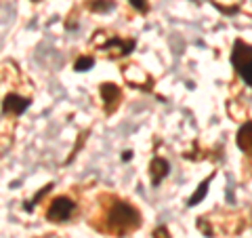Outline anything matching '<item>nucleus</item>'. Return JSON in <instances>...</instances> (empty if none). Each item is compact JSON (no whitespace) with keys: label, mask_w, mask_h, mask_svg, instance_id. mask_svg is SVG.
Returning a JSON list of instances; mask_svg holds the SVG:
<instances>
[{"label":"nucleus","mask_w":252,"mask_h":238,"mask_svg":"<svg viewBox=\"0 0 252 238\" xmlns=\"http://www.w3.org/2000/svg\"><path fill=\"white\" fill-rule=\"evenodd\" d=\"M101 221H103V226H101L103 232L124 236L139 228L141 213L128 200H118V198L112 196L109 202L103 207V211H101Z\"/></svg>","instance_id":"1"},{"label":"nucleus","mask_w":252,"mask_h":238,"mask_svg":"<svg viewBox=\"0 0 252 238\" xmlns=\"http://www.w3.org/2000/svg\"><path fill=\"white\" fill-rule=\"evenodd\" d=\"M231 63L238 76L252 89V46L244 40H235L231 49Z\"/></svg>","instance_id":"2"},{"label":"nucleus","mask_w":252,"mask_h":238,"mask_svg":"<svg viewBox=\"0 0 252 238\" xmlns=\"http://www.w3.org/2000/svg\"><path fill=\"white\" fill-rule=\"evenodd\" d=\"M76 211V202L69 196H57L53 198L49 209H46V219L53 221V224H63V221L72 219Z\"/></svg>","instance_id":"3"},{"label":"nucleus","mask_w":252,"mask_h":238,"mask_svg":"<svg viewBox=\"0 0 252 238\" xmlns=\"http://www.w3.org/2000/svg\"><path fill=\"white\" fill-rule=\"evenodd\" d=\"M30 104H32L30 97H23L19 93H9V95H4V99H2V114L4 116H21L30 108Z\"/></svg>","instance_id":"4"},{"label":"nucleus","mask_w":252,"mask_h":238,"mask_svg":"<svg viewBox=\"0 0 252 238\" xmlns=\"http://www.w3.org/2000/svg\"><path fill=\"white\" fill-rule=\"evenodd\" d=\"M101 99H103V104H105V112L114 114L118 104H120V99H122L120 86H116L114 82H103L101 84Z\"/></svg>","instance_id":"5"},{"label":"nucleus","mask_w":252,"mask_h":238,"mask_svg":"<svg viewBox=\"0 0 252 238\" xmlns=\"http://www.w3.org/2000/svg\"><path fill=\"white\" fill-rule=\"evenodd\" d=\"M103 51H109L107 55L112 57H122V55H128L132 49H135V40H122V38H109L105 44H101Z\"/></svg>","instance_id":"6"},{"label":"nucleus","mask_w":252,"mask_h":238,"mask_svg":"<svg viewBox=\"0 0 252 238\" xmlns=\"http://www.w3.org/2000/svg\"><path fill=\"white\" fill-rule=\"evenodd\" d=\"M168 171H170V164L166 158H160V156H156L152 164H149V175H152V186H160V181L168 175Z\"/></svg>","instance_id":"7"},{"label":"nucleus","mask_w":252,"mask_h":238,"mask_svg":"<svg viewBox=\"0 0 252 238\" xmlns=\"http://www.w3.org/2000/svg\"><path fill=\"white\" fill-rule=\"evenodd\" d=\"M238 148L244 154L252 156V120H246L240 129H238Z\"/></svg>","instance_id":"8"},{"label":"nucleus","mask_w":252,"mask_h":238,"mask_svg":"<svg viewBox=\"0 0 252 238\" xmlns=\"http://www.w3.org/2000/svg\"><path fill=\"white\" fill-rule=\"evenodd\" d=\"M89 9L93 13H107L114 9V0H89Z\"/></svg>","instance_id":"9"},{"label":"nucleus","mask_w":252,"mask_h":238,"mask_svg":"<svg viewBox=\"0 0 252 238\" xmlns=\"http://www.w3.org/2000/svg\"><path fill=\"white\" fill-rule=\"evenodd\" d=\"M210 179H212V175H210V177H206V179H204L202 184L198 186V192H195V194H193V196H191V198H189V200H187V204H189V207H193V204H198L200 200H204V196H206V190H208Z\"/></svg>","instance_id":"10"},{"label":"nucleus","mask_w":252,"mask_h":238,"mask_svg":"<svg viewBox=\"0 0 252 238\" xmlns=\"http://www.w3.org/2000/svg\"><path fill=\"white\" fill-rule=\"evenodd\" d=\"M93 63H94V59H93V57H86V55H84V57H78V59H76L74 70H76V72H86V70H89Z\"/></svg>","instance_id":"11"},{"label":"nucleus","mask_w":252,"mask_h":238,"mask_svg":"<svg viewBox=\"0 0 252 238\" xmlns=\"http://www.w3.org/2000/svg\"><path fill=\"white\" fill-rule=\"evenodd\" d=\"M128 2L135 6L139 13H147L149 11V2H147V0H128Z\"/></svg>","instance_id":"12"},{"label":"nucleus","mask_w":252,"mask_h":238,"mask_svg":"<svg viewBox=\"0 0 252 238\" xmlns=\"http://www.w3.org/2000/svg\"><path fill=\"white\" fill-rule=\"evenodd\" d=\"M154 236H156V238H170V236H168V232H166V228H160V230H156V232H154Z\"/></svg>","instance_id":"13"},{"label":"nucleus","mask_w":252,"mask_h":238,"mask_svg":"<svg viewBox=\"0 0 252 238\" xmlns=\"http://www.w3.org/2000/svg\"><path fill=\"white\" fill-rule=\"evenodd\" d=\"M32 2H38V0H32Z\"/></svg>","instance_id":"14"}]
</instances>
